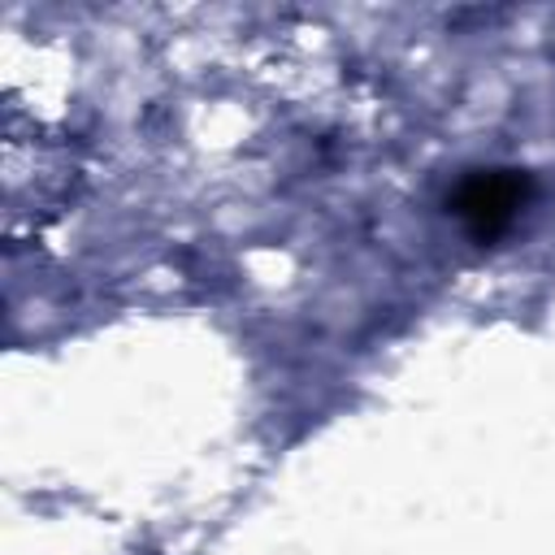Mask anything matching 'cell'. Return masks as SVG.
<instances>
[{
	"instance_id": "obj_1",
	"label": "cell",
	"mask_w": 555,
	"mask_h": 555,
	"mask_svg": "<svg viewBox=\"0 0 555 555\" xmlns=\"http://www.w3.org/2000/svg\"><path fill=\"white\" fill-rule=\"evenodd\" d=\"M512 208H516V178H486V182L477 178L460 195V212L477 217V230H486V234L494 225H503L512 217Z\"/></svg>"
}]
</instances>
